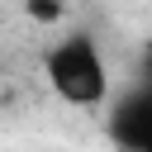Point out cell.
I'll list each match as a JSON object with an SVG mask.
<instances>
[{
    "instance_id": "6da1fadb",
    "label": "cell",
    "mask_w": 152,
    "mask_h": 152,
    "mask_svg": "<svg viewBox=\"0 0 152 152\" xmlns=\"http://www.w3.org/2000/svg\"><path fill=\"white\" fill-rule=\"evenodd\" d=\"M43 71H48V86H52L66 104H76V109H95V104L109 95V71H104V57H100V48H95L86 33L62 38V43L48 52Z\"/></svg>"
},
{
    "instance_id": "7a4b0ae2",
    "label": "cell",
    "mask_w": 152,
    "mask_h": 152,
    "mask_svg": "<svg viewBox=\"0 0 152 152\" xmlns=\"http://www.w3.org/2000/svg\"><path fill=\"white\" fill-rule=\"evenodd\" d=\"M109 138H114L119 147L152 152V86H138V90H128V95L114 104Z\"/></svg>"
},
{
    "instance_id": "3957f363",
    "label": "cell",
    "mask_w": 152,
    "mask_h": 152,
    "mask_svg": "<svg viewBox=\"0 0 152 152\" xmlns=\"http://www.w3.org/2000/svg\"><path fill=\"white\" fill-rule=\"evenodd\" d=\"M24 10H28V19H38V24H57V19L66 14V0H24Z\"/></svg>"
},
{
    "instance_id": "277c9868",
    "label": "cell",
    "mask_w": 152,
    "mask_h": 152,
    "mask_svg": "<svg viewBox=\"0 0 152 152\" xmlns=\"http://www.w3.org/2000/svg\"><path fill=\"white\" fill-rule=\"evenodd\" d=\"M147 86H152V52H147Z\"/></svg>"
}]
</instances>
